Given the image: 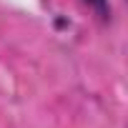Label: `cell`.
Instances as JSON below:
<instances>
[{"instance_id":"cell-1","label":"cell","mask_w":128,"mask_h":128,"mask_svg":"<svg viewBox=\"0 0 128 128\" xmlns=\"http://www.w3.org/2000/svg\"><path fill=\"white\" fill-rule=\"evenodd\" d=\"M86 3H88V5H93V8H98V10L103 13V10H106V3H108V0H86Z\"/></svg>"}]
</instances>
